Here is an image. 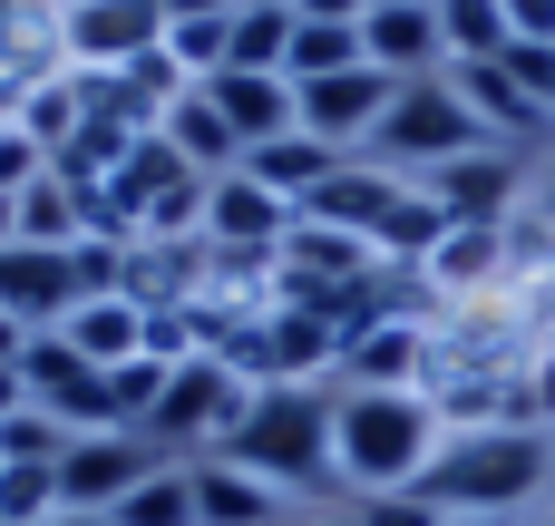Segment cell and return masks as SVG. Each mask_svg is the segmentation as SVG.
Returning <instances> with one entry per match:
<instances>
[{
    "instance_id": "1",
    "label": "cell",
    "mask_w": 555,
    "mask_h": 526,
    "mask_svg": "<svg viewBox=\"0 0 555 526\" xmlns=\"http://www.w3.org/2000/svg\"><path fill=\"white\" fill-rule=\"evenodd\" d=\"M439 449H449V420L429 390H332V469L351 508L420 488Z\"/></svg>"
},
{
    "instance_id": "2",
    "label": "cell",
    "mask_w": 555,
    "mask_h": 526,
    "mask_svg": "<svg viewBox=\"0 0 555 526\" xmlns=\"http://www.w3.org/2000/svg\"><path fill=\"white\" fill-rule=\"evenodd\" d=\"M234 469H254L263 488H283L302 517L341 498V469H332V390H244L224 449Z\"/></svg>"
},
{
    "instance_id": "3",
    "label": "cell",
    "mask_w": 555,
    "mask_h": 526,
    "mask_svg": "<svg viewBox=\"0 0 555 526\" xmlns=\"http://www.w3.org/2000/svg\"><path fill=\"white\" fill-rule=\"evenodd\" d=\"M546 488H555V439L546 429H449V449L420 478V498L439 517H507V526H527V508Z\"/></svg>"
},
{
    "instance_id": "4",
    "label": "cell",
    "mask_w": 555,
    "mask_h": 526,
    "mask_svg": "<svg viewBox=\"0 0 555 526\" xmlns=\"http://www.w3.org/2000/svg\"><path fill=\"white\" fill-rule=\"evenodd\" d=\"M302 215H312V224H341V234H351V244H371L380 264H420V254L449 234V215L429 205V185H420V176H380V166H361V156H351V166H341Z\"/></svg>"
},
{
    "instance_id": "5",
    "label": "cell",
    "mask_w": 555,
    "mask_h": 526,
    "mask_svg": "<svg viewBox=\"0 0 555 526\" xmlns=\"http://www.w3.org/2000/svg\"><path fill=\"white\" fill-rule=\"evenodd\" d=\"M215 361H224L244 390H332L341 332H332L322 312H302V303H273V312L234 322V332L215 342Z\"/></svg>"
},
{
    "instance_id": "6",
    "label": "cell",
    "mask_w": 555,
    "mask_h": 526,
    "mask_svg": "<svg viewBox=\"0 0 555 526\" xmlns=\"http://www.w3.org/2000/svg\"><path fill=\"white\" fill-rule=\"evenodd\" d=\"M468 146H498V137L459 107V88H449V68H439V78H410V88L380 107L361 166H380V176H439V166L468 156Z\"/></svg>"
},
{
    "instance_id": "7",
    "label": "cell",
    "mask_w": 555,
    "mask_h": 526,
    "mask_svg": "<svg viewBox=\"0 0 555 526\" xmlns=\"http://www.w3.org/2000/svg\"><path fill=\"white\" fill-rule=\"evenodd\" d=\"M234 410H244V381L215 361V351H195V361H176L166 371V390L146 400V449L156 459H205V449H224V429H234Z\"/></svg>"
},
{
    "instance_id": "8",
    "label": "cell",
    "mask_w": 555,
    "mask_h": 526,
    "mask_svg": "<svg viewBox=\"0 0 555 526\" xmlns=\"http://www.w3.org/2000/svg\"><path fill=\"white\" fill-rule=\"evenodd\" d=\"M420 185H429V205H439L449 224H517L527 195H537V156H517V146H468V156H449V166L420 176Z\"/></svg>"
},
{
    "instance_id": "9",
    "label": "cell",
    "mask_w": 555,
    "mask_h": 526,
    "mask_svg": "<svg viewBox=\"0 0 555 526\" xmlns=\"http://www.w3.org/2000/svg\"><path fill=\"white\" fill-rule=\"evenodd\" d=\"M20 381H29V410H49V420H68V429H127L117 371H88V361L59 342V332H29Z\"/></svg>"
},
{
    "instance_id": "10",
    "label": "cell",
    "mask_w": 555,
    "mask_h": 526,
    "mask_svg": "<svg viewBox=\"0 0 555 526\" xmlns=\"http://www.w3.org/2000/svg\"><path fill=\"white\" fill-rule=\"evenodd\" d=\"M146 49H166V0H78V10H59V68H78V78H107Z\"/></svg>"
},
{
    "instance_id": "11",
    "label": "cell",
    "mask_w": 555,
    "mask_h": 526,
    "mask_svg": "<svg viewBox=\"0 0 555 526\" xmlns=\"http://www.w3.org/2000/svg\"><path fill=\"white\" fill-rule=\"evenodd\" d=\"M429 342H439V312H371L361 332H341L332 390H420L429 381Z\"/></svg>"
},
{
    "instance_id": "12",
    "label": "cell",
    "mask_w": 555,
    "mask_h": 526,
    "mask_svg": "<svg viewBox=\"0 0 555 526\" xmlns=\"http://www.w3.org/2000/svg\"><path fill=\"white\" fill-rule=\"evenodd\" d=\"M390 98H400V78L361 59V68H332V78H302V88H293V117H302V137H322V146L361 156Z\"/></svg>"
},
{
    "instance_id": "13",
    "label": "cell",
    "mask_w": 555,
    "mask_h": 526,
    "mask_svg": "<svg viewBox=\"0 0 555 526\" xmlns=\"http://www.w3.org/2000/svg\"><path fill=\"white\" fill-rule=\"evenodd\" d=\"M146 469H166V459L146 449V429H78V439H68V459H59V508L107 517Z\"/></svg>"
},
{
    "instance_id": "14",
    "label": "cell",
    "mask_w": 555,
    "mask_h": 526,
    "mask_svg": "<svg viewBox=\"0 0 555 526\" xmlns=\"http://www.w3.org/2000/svg\"><path fill=\"white\" fill-rule=\"evenodd\" d=\"M361 59L390 68L400 88H410V78H439V68H449L439 0H371V20H361Z\"/></svg>"
},
{
    "instance_id": "15",
    "label": "cell",
    "mask_w": 555,
    "mask_h": 526,
    "mask_svg": "<svg viewBox=\"0 0 555 526\" xmlns=\"http://www.w3.org/2000/svg\"><path fill=\"white\" fill-rule=\"evenodd\" d=\"M78 254V244H68ZM68 254H49V244H0V312L20 322V332H59L68 312H78V264Z\"/></svg>"
},
{
    "instance_id": "16",
    "label": "cell",
    "mask_w": 555,
    "mask_h": 526,
    "mask_svg": "<svg viewBox=\"0 0 555 526\" xmlns=\"http://www.w3.org/2000/svg\"><path fill=\"white\" fill-rule=\"evenodd\" d=\"M449 88H459V107H468V117L498 137V146H517V156L555 137V117L527 98V88H517V78H507V59H459V68H449Z\"/></svg>"
},
{
    "instance_id": "17",
    "label": "cell",
    "mask_w": 555,
    "mask_h": 526,
    "mask_svg": "<svg viewBox=\"0 0 555 526\" xmlns=\"http://www.w3.org/2000/svg\"><path fill=\"white\" fill-rule=\"evenodd\" d=\"M283 234H293V205H283L273 185H254L244 166L205 185V244H234V254H273Z\"/></svg>"
},
{
    "instance_id": "18",
    "label": "cell",
    "mask_w": 555,
    "mask_h": 526,
    "mask_svg": "<svg viewBox=\"0 0 555 526\" xmlns=\"http://www.w3.org/2000/svg\"><path fill=\"white\" fill-rule=\"evenodd\" d=\"M185 478H195V526H293L302 508L283 498V488H263L254 469H234V459H185Z\"/></svg>"
},
{
    "instance_id": "19",
    "label": "cell",
    "mask_w": 555,
    "mask_h": 526,
    "mask_svg": "<svg viewBox=\"0 0 555 526\" xmlns=\"http://www.w3.org/2000/svg\"><path fill=\"white\" fill-rule=\"evenodd\" d=\"M205 98L224 107V127H234L244 156L302 127V117H293V78H273V68H224V78H205Z\"/></svg>"
},
{
    "instance_id": "20",
    "label": "cell",
    "mask_w": 555,
    "mask_h": 526,
    "mask_svg": "<svg viewBox=\"0 0 555 526\" xmlns=\"http://www.w3.org/2000/svg\"><path fill=\"white\" fill-rule=\"evenodd\" d=\"M59 342H68L88 371H127V361H146V312H137L127 293H88V303L59 322Z\"/></svg>"
},
{
    "instance_id": "21",
    "label": "cell",
    "mask_w": 555,
    "mask_h": 526,
    "mask_svg": "<svg viewBox=\"0 0 555 526\" xmlns=\"http://www.w3.org/2000/svg\"><path fill=\"white\" fill-rule=\"evenodd\" d=\"M341 166H351V156H341V146H322V137H302V127L244 156V176H254V185H273V195H283L293 215H302V205H312V195H322V185H332Z\"/></svg>"
},
{
    "instance_id": "22",
    "label": "cell",
    "mask_w": 555,
    "mask_h": 526,
    "mask_svg": "<svg viewBox=\"0 0 555 526\" xmlns=\"http://www.w3.org/2000/svg\"><path fill=\"white\" fill-rule=\"evenodd\" d=\"M88 117H98V98H88V78H78V68H49V78H29V88H20V107H10V127H29L49 156H59V146H68Z\"/></svg>"
},
{
    "instance_id": "23",
    "label": "cell",
    "mask_w": 555,
    "mask_h": 526,
    "mask_svg": "<svg viewBox=\"0 0 555 526\" xmlns=\"http://www.w3.org/2000/svg\"><path fill=\"white\" fill-rule=\"evenodd\" d=\"M156 137H166L195 176H234V166H244V146H234V127H224V107H215L205 88H185V98L166 107V127H156Z\"/></svg>"
},
{
    "instance_id": "24",
    "label": "cell",
    "mask_w": 555,
    "mask_h": 526,
    "mask_svg": "<svg viewBox=\"0 0 555 526\" xmlns=\"http://www.w3.org/2000/svg\"><path fill=\"white\" fill-rule=\"evenodd\" d=\"M107 526H195V478H185V459L146 469V478L107 508Z\"/></svg>"
},
{
    "instance_id": "25",
    "label": "cell",
    "mask_w": 555,
    "mask_h": 526,
    "mask_svg": "<svg viewBox=\"0 0 555 526\" xmlns=\"http://www.w3.org/2000/svg\"><path fill=\"white\" fill-rule=\"evenodd\" d=\"M20 244H49V254L88 244V215H78V185H68V176H39V185L20 195Z\"/></svg>"
},
{
    "instance_id": "26",
    "label": "cell",
    "mask_w": 555,
    "mask_h": 526,
    "mask_svg": "<svg viewBox=\"0 0 555 526\" xmlns=\"http://www.w3.org/2000/svg\"><path fill=\"white\" fill-rule=\"evenodd\" d=\"M439 29H449V68H459V59H507V49H517L507 0H439Z\"/></svg>"
},
{
    "instance_id": "27",
    "label": "cell",
    "mask_w": 555,
    "mask_h": 526,
    "mask_svg": "<svg viewBox=\"0 0 555 526\" xmlns=\"http://www.w3.org/2000/svg\"><path fill=\"white\" fill-rule=\"evenodd\" d=\"M166 59L205 88V78H224V59H234V10L224 20H166Z\"/></svg>"
},
{
    "instance_id": "28",
    "label": "cell",
    "mask_w": 555,
    "mask_h": 526,
    "mask_svg": "<svg viewBox=\"0 0 555 526\" xmlns=\"http://www.w3.org/2000/svg\"><path fill=\"white\" fill-rule=\"evenodd\" d=\"M332 68H361V29H341V20H293V88L302 78H332Z\"/></svg>"
},
{
    "instance_id": "29",
    "label": "cell",
    "mask_w": 555,
    "mask_h": 526,
    "mask_svg": "<svg viewBox=\"0 0 555 526\" xmlns=\"http://www.w3.org/2000/svg\"><path fill=\"white\" fill-rule=\"evenodd\" d=\"M224 68H293V10H234V59Z\"/></svg>"
},
{
    "instance_id": "30",
    "label": "cell",
    "mask_w": 555,
    "mask_h": 526,
    "mask_svg": "<svg viewBox=\"0 0 555 526\" xmlns=\"http://www.w3.org/2000/svg\"><path fill=\"white\" fill-rule=\"evenodd\" d=\"M68 420H49V410H20V420H0V469H59L68 459Z\"/></svg>"
},
{
    "instance_id": "31",
    "label": "cell",
    "mask_w": 555,
    "mask_h": 526,
    "mask_svg": "<svg viewBox=\"0 0 555 526\" xmlns=\"http://www.w3.org/2000/svg\"><path fill=\"white\" fill-rule=\"evenodd\" d=\"M59 517V469H0V526H49Z\"/></svg>"
},
{
    "instance_id": "32",
    "label": "cell",
    "mask_w": 555,
    "mask_h": 526,
    "mask_svg": "<svg viewBox=\"0 0 555 526\" xmlns=\"http://www.w3.org/2000/svg\"><path fill=\"white\" fill-rule=\"evenodd\" d=\"M39 176H49V146H39L29 127H10V117H0V195H29Z\"/></svg>"
},
{
    "instance_id": "33",
    "label": "cell",
    "mask_w": 555,
    "mask_h": 526,
    "mask_svg": "<svg viewBox=\"0 0 555 526\" xmlns=\"http://www.w3.org/2000/svg\"><path fill=\"white\" fill-rule=\"evenodd\" d=\"M351 517H361V526H449L429 498H420V488H400V498H361Z\"/></svg>"
},
{
    "instance_id": "34",
    "label": "cell",
    "mask_w": 555,
    "mask_h": 526,
    "mask_svg": "<svg viewBox=\"0 0 555 526\" xmlns=\"http://www.w3.org/2000/svg\"><path fill=\"white\" fill-rule=\"evenodd\" d=\"M527 420L555 439V342H537V361H527Z\"/></svg>"
},
{
    "instance_id": "35",
    "label": "cell",
    "mask_w": 555,
    "mask_h": 526,
    "mask_svg": "<svg viewBox=\"0 0 555 526\" xmlns=\"http://www.w3.org/2000/svg\"><path fill=\"white\" fill-rule=\"evenodd\" d=\"M507 29L517 39H555V0H507Z\"/></svg>"
},
{
    "instance_id": "36",
    "label": "cell",
    "mask_w": 555,
    "mask_h": 526,
    "mask_svg": "<svg viewBox=\"0 0 555 526\" xmlns=\"http://www.w3.org/2000/svg\"><path fill=\"white\" fill-rule=\"evenodd\" d=\"M293 20H341V29H361L371 0H293Z\"/></svg>"
},
{
    "instance_id": "37",
    "label": "cell",
    "mask_w": 555,
    "mask_h": 526,
    "mask_svg": "<svg viewBox=\"0 0 555 526\" xmlns=\"http://www.w3.org/2000/svg\"><path fill=\"white\" fill-rule=\"evenodd\" d=\"M29 410V381H20V361H0V420H20Z\"/></svg>"
},
{
    "instance_id": "38",
    "label": "cell",
    "mask_w": 555,
    "mask_h": 526,
    "mask_svg": "<svg viewBox=\"0 0 555 526\" xmlns=\"http://www.w3.org/2000/svg\"><path fill=\"white\" fill-rule=\"evenodd\" d=\"M527 215H546V224H555V156H537V195H527Z\"/></svg>"
},
{
    "instance_id": "39",
    "label": "cell",
    "mask_w": 555,
    "mask_h": 526,
    "mask_svg": "<svg viewBox=\"0 0 555 526\" xmlns=\"http://www.w3.org/2000/svg\"><path fill=\"white\" fill-rule=\"evenodd\" d=\"M234 0H166V20H224Z\"/></svg>"
},
{
    "instance_id": "40",
    "label": "cell",
    "mask_w": 555,
    "mask_h": 526,
    "mask_svg": "<svg viewBox=\"0 0 555 526\" xmlns=\"http://www.w3.org/2000/svg\"><path fill=\"white\" fill-rule=\"evenodd\" d=\"M20 351H29V332H20V322L0 312V361H20Z\"/></svg>"
},
{
    "instance_id": "41",
    "label": "cell",
    "mask_w": 555,
    "mask_h": 526,
    "mask_svg": "<svg viewBox=\"0 0 555 526\" xmlns=\"http://www.w3.org/2000/svg\"><path fill=\"white\" fill-rule=\"evenodd\" d=\"M0 244H20V195H0Z\"/></svg>"
},
{
    "instance_id": "42",
    "label": "cell",
    "mask_w": 555,
    "mask_h": 526,
    "mask_svg": "<svg viewBox=\"0 0 555 526\" xmlns=\"http://www.w3.org/2000/svg\"><path fill=\"white\" fill-rule=\"evenodd\" d=\"M49 526H107V517H88V508H59V517H49Z\"/></svg>"
},
{
    "instance_id": "43",
    "label": "cell",
    "mask_w": 555,
    "mask_h": 526,
    "mask_svg": "<svg viewBox=\"0 0 555 526\" xmlns=\"http://www.w3.org/2000/svg\"><path fill=\"white\" fill-rule=\"evenodd\" d=\"M234 10H293V0H234Z\"/></svg>"
},
{
    "instance_id": "44",
    "label": "cell",
    "mask_w": 555,
    "mask_h": 526,
    "mask_svg": "<svg viewBox=\"0 0 555 526\" xmlns=\"http://www.w3.org/2000/svg\"><path fill=\"white\" fill-rule=\"evenodd\" d=\"M449 526H507V517H449Z\"/></svg>"
},
{
    "instance_id": "45",
    "label": "cell",
    "mask_w": 555,
    "mask_h": 526,
    "mask_svg": "<svg viewBox=\"0 0 555 526\" xmlns=\"http://www.w3.org/2000/svg\"><path fill=\"white\" fill-rule=\"evenodd\" d=\"M49 10H78V0H49Z\"/></svg>"
},
{
    "instance_id": "46",
    "label": "cell",
    "mask_w": 555,
    "mask_h": 526,
    "mask_svg": "<svg viewBox=\"0 0 555 526\" xmlns=\"http://www.w3.org/2000/svg\"><path fill=\"white\" fill-rule=\"evenodd\" d=\"M546 526H555V517H546Z\"/></svg>"
}]
</instances>
